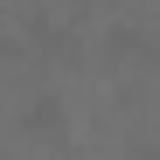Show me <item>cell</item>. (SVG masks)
Returning a JSON list of instances; mask_svg holds the SVG:
<instances>
[{
    "instance_id": "cell-1",
    "label": "cell",
    "mask_w": 160,
    "mask_h": 160,
    "mask_svg": "<svg viewBox=\"0 0 160 160\" xmlns=\"http://www.w3.org/2000/svg\"><path fill=\"white\" fill-rule=\"evenodd\" d=\"M21 125H28L35 139H63V132H70V118H63V98H35L28 112H21Z\"/></svg>"
},
{
    "instance_id": "cell-2",
    "label": "cell",
    "mask_w": 160,
    "mask_h": 160,
    "mask_svg": "<svg viewBox=\"0 0 160 160\" xmlns=\"http://www.w3.org/2000/svg\"><path fill=\"white\" fill-rule=\"evenodd\" d=\"M104 42H112V56H125V63H153V49H146V35H139V28H112Z\"/></svg>"
}]
</instances>
